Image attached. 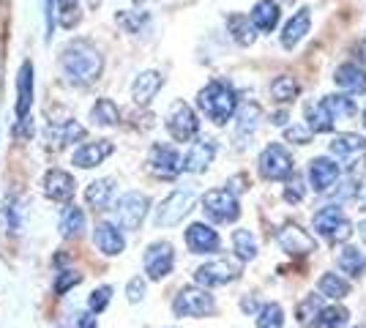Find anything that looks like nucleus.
Wrapping results in <instances>:
<instances>
[{
	"label": "nucleus",
	"instance_id": "1",
	"mask_svg": "<svg viewBox=\"0 0 366 328\" xmlns=\"http://www.w3.org/2000/svg\"><path fill=\"white\" fill-rule=\"evenodd\" d=\"M63 77L76 88H88L104 71V55L88 39H71L61 52Z\"/></svg>",
	"mask_w": 366,
	"mask_h": 328
},
{
	"label": "nucleus",
	"instance_id": "2",
	"mask_svg": "<svg viewBox=\"0 0 366 328\" xmlns=\"http://www.w3.org/2000/svg\"><path fill=\"white\" fill-rule=\"evenodd\" d=\"M197 104H199V109L208 115V121H214V124L222 126L232 118L238 99H235V91L229 88L227 82L214 79V82H208L197 94Z\"/></svg>",
	"mask_w": 366,
	"mask_h": 328
},
{
	"label": "nucleus",
	"instance_id": "3",
	"mask_svg": "<svg viewBox=\"0 0 366 328\" xmlns=\"http://www.w3.org/2000/svg\"><path fill=\"white\" fill-rule=\"evenodd\" d=\"M192 208H194V192L192 189H175L172 194H167L159 203L156 214H153V224L156 227H175L189 217Z\"/></svg>",
	"mask_w": 366,
	"mask_h": 328
},
{
	"label": "nucleus",
	"instance_id": "4",
	"mask_svg": "<svg viewBox=\"0 0 366 328\" xmlns=\"http://www.w3.org/2000/svg\"><path fill=\"white\" fill-rule=\"evenodd\" d=\"M151 200L142 192H126L115 203V222L121 230H139V224L148 217Z\"/></svg>",
	"mask_w": 366,
	"mask_h": 328
},
{
	"label": "nucleus",
	"instance_id": "5",
	"mask_svg": "<svg viewBox=\"0 0 366 328\" xmlns=\"http://www.w3.org/2000/svg\"><path fill=\"white\" fill-rule=\"evenodd\" d=\"M172 312L178 317H205L216 312L214 296L199 287H183L172 301Z\"/></svg>",
	"mask_w": 366,
	"mask_h": 328
},
{
	"label": "nucleus",
	"instance_id": "6",
	"mask_svg": "<svg viewBox=\"0 0 366 328\" xmlns=\"http://www.w3.org/2000/svg\"><path fill=\"white\" fill-rule=\"evenodd\" d=\"M202 211L205 217L214 219V222H235L241 217V205H238V197L229 192V189H211L205 197H202Z\"/></svg>",
	"mask_w": 366,
	"mask_h": 328
},
{
	"label": "nucleus",
	"instance_id": "7",
	"mask_svg": "<svg viewBox=\"0 0 366 328\" xmlns=\"http://www.w3.org/2000/svg\"><path fill=\"white\" fill-rule=\"evenodd\" d=\"M331 154L336 156V161L347 164L352 172L366 167V140L358 134H336L331 140Z\"/></svg>",
	"mask_w": 366,
	"mask_h": 328
},
{
	"label": "nucleus",
	"instance_id": "8",
	"mask_svg": "<svg viewBox=\"0 0 366 328\" xmlns=\"http://www.w3.org/2000/svg\"><path fill=\"white\" fill-rule=\"evenodd\" d=\"M244 274V266L235 263V260H214V263H205L194 271V282L202 287H222L229 284Z\"/></svg>",
	"mask_w": 366,
	"mask_h": 328
},
{
	"label": "nucleus",
	"instance_id": "9",
	"mask_svg": "<svg viewBox=\"0 0 366 328\" xmlns=\"http://www.w3.org/2000/svg\"><path fill=\"white\" fill-rule=\"evenodd\" d=\"M167 131L172 134V140L178 142H189L192 137H197L199 131L197 112L189 107L186 101H175L169 107V115H167Z\"/></svg>",
	"mask_w": 366,
	"mask_h": 328
},
{
	"label": "nucleus",
	"instance_id": "10",
	"mask_svg": "<svg viewBox=\"0 0 366 328\" xmlns=\"http://www.w3.org/2000/svg\"><path fill=\"white\" fill-rule=\"evenodd\" d=\"M145 274H148V279L153 282H162L164 277L172 274V268H175V249H172V244L167 241H156L148 247L145 252Z\"/></svg>",
	"mask_w": 366,
	"mask_h": 328
},
{
	"label": "nucleus",
	"instance_id": "11",
	"mask_svg": "<svg viewBox=\"0 0 366 328\" xmlns=\"http://www.w3.org/2000/svg\"><path fill=\"white\" fill-rule=\"evenodd\" d=\"M88 129L79 124V121H58V124H49L44 129V148L46 151H63L74 142L85 140Z\"/></svg>",
	"mask_w": 366,
	"mask_h": 328
},
{
	"label": "nucleus",
	"instance_id": "12",
	"mask_svg": "<svg viewBox=\"0 0 366 328\" xmlns=\"http://www.w3.org/2000/svg\"><path fill=\"white\" fill-rule=\"evenodd\" d=\"M315 230L325 238H331V241H347L352 235V224L339 208L328 205V208L315 214Z\"/></svg>",
	"mask_w": 366,
	"mask_h": 328
},
{
	"label": "nucleus",
	"instance_id": "13",
	"mask_svg": "<svg viewBox=\"0 0 366 328\" xmlns=\"http://www.w3.org/2000/svg\"><path fill=\"white\" fill-rule=\"evenodd\" d=\"M259 172L262 178L268 181H282V178H290L292 175V159L290 154L279 145V142H271L262 154H259Z\"/></svg>",
	"mask_w": 366,
	"mask_h": 328
},
{
	"label": "nucleus",
	"instance_id": "14",
	"mask_svg": "<svg viewBox=\"0 0 366 328\" xmlns=\"http://www.w3.org/2000/svg\"><path fill=\"white\" fill-rule=\"evenodd\" d=\"M41 192H44L46 200H52V203H69L76 194L74 175L52 167V170H46L44 178H41Z\"/></svg>",
	"mask_w": 366,
	"mask_h": 328
},
{
	"label": "nucleus",
	"instance_id": "15",
	"mask_svg": "<svg viewBox=\"0 0 366 328\" xmlns=\"http://www.w3.org/2000/svg\"><path fill=\"white\" fill-rule=\"evenodd\" d=\"M276 238H279V247L287 252V254H292V257H304V254L317 252L315 238L306 233V230H301L298 224H292V222H287V224L276 233Z\"/></svg>",
	"mask_w": 366,
	"mask_h": 328
},
{
	"label": "nucleus",
	"instance_id": "16",
	"mask_svg": "<svg viewBox=\"0 0 366 328\" xmlns=\"http://www.w3.org/2000/svg\"><path fill=\"white\" fill-rule=\"evenodd\" d=\"M148 164H151V170L156 172L159 178H175V175L183 170L181 154H178L172 145H164V142H156L151 148Z\"/></svg>",
	"mask_w": 366,
	"mask_h": 328
},
{
	"label": "nucleus",
	"instance_id": "17",
	"mask_svg": "<svg viewBox=\"0 0 366 328\" xmlns=\"http://www.w3.org/2000/svg\"><path fill=\"white\" fill-rule=\"evenodd\" d=\"M115 154V145L109 140H91V142H82L79 148L74 151L71 156V164L79 167V170H93L99 167L104 159H109Z\"/></svg>",
	"mask_w": 366,
	"mask_h": 328
},
{
	"label": "nucleus",
	"instance_id": "18",
	"mask_svg": "<svg viewBox=\"0 0 366 328\" xmlns=\"http://www.w3.org/2000/svg\"><path fill=\"white\" fill-rule=\"evenodd\" d=\"M33 107V63L25 61L16 71V121H31Z\"/></svg>",
	"mask_w": 366,
	"mask_h": 328
},
{
	"label": "nucleus",
	"instance_id": "19",
	"mask_svg": "<svg viewBox=\"0 0 366 328\" xmlns=\"http://www.w3.org/2000/svg\"><path fill=\"white\" fill-rule=\"evenodd\" d=\"M93 244H96V249L102 252V254H107V257H118L126 249V238L118 230V224H112V222H99L96 224Z\"/></svg>",
	"mask_w": 366,
	"mask_h": 328
},
{
	"label": "nucleus",
	"instance_id": "20",
	"mask_svg": "<svg viewBox=\"0 0 366 328\" xmlns=\"http://www.w3.org/2000/svg\"><path fill=\"white\" fill-rule=\"evenodd\" d=\"M186 244H189V249L194 252V254H211V252L222 247V238H219L214 227H208L202 222H194L186 230Z\"/></svg>",
	"mask_w": 366,
	"mask_h": 328
},
{
	"label": "nucleus",
	"instance_id": "21",
	"mask_svg": "<svg viewBox=\"0 0 366 328\" xmlns=\"http://www.w3.org/2000/svg\"><path fill=\"white\" fill-rule=\"evenodd\" d=\"M162 85H164V77H162L159 71H142V74L134 79V85H132V99H134V104H137V107H148L153 101V96L162 91Z\"/></svg>",
	"mask_w": 366,
	"mask_h": 328
},
{
	"label": "nucleus",
	"instance_id": "22",
	"mask_svg": "<svg viewBox=\"0 0 366 328\" xmlns=\"http://www.w3.org/2000/svg\"><path fill=\"white\" fill-rule=\"evenodd\" d=\"M216 156V145L211 140H197L192 148H189V154L183 156V170L186 172H205L208 170V164L214 161Z\"/></svg>",
	"mask_w": 366,
	"mask_h": 328
},
{
	"label": "nucleus",
	"instance_id": "23",
	"mask_svg": "<svg viewBox=\"0 0 366 328\" xmlns=\"http://www.w3.org/2000/svg\"><path fill=\"white\" fill-rule=\"evenodd\" d=\"M336 178H339V164L336 161H331V159L325 156L312 159V164H309V181H312L315 192H325Z\"/></svg>",
	"mask_w": 366,
	"mask_h": 328
},
{
	"label": "nucleus",
	"instance_id": "24",
	"mask_svg": "<svg viewBox=\"0 0 366 328\" xmlns=\"http://www.w3.org/2000/svg\"><path fill=\"white\" fill-rule=\"evenodd\" d=\"M334 79L336 85L342 91H347V94H364L366 91V71L361 66H355V63H342L336 69Z\"/></svg>",
	"mask_w": 366,
	"mask_h": 328
},
{
	"label": "nucleus",
	"instance_id": "25",
	"mask_svg": "<svg viewBox=\"0 0 366 328\" xmlns=\"http://www.w3.org/2000/svg\"><path fill=\"white\" fill-rule=\"evenodd\" d=\"M115 197V181L112 178H99L85 189V205L93 211H104Z\"/></svg>",
	"mask_w": 366,
	"mask_h": 328
},
{
	"label": "nucleus",
	"instance_id": "26",
	"mask_svg": "<svg viewBox=\"0 0 366 328\" xmlns=\"http://www.w3.org/2000/svg\"><path fill=\"white\" fill-rule=\"evenodd\" d=\"M279 16H282V11H279V6H276L274 0H259L257 6L252 9L249 19H252V28L271 33L279 25Z\"/></svg>",
	"mask_w": 366,
	"mask_h": 328
},
{
	"label": "nucleus",
	"instance_id": "27",
	"mask_svg": "<svg viewBox=\"0 0 366 328\" xmlns=\"http://www.w3.org/2000/svg\"><path fill=\"white\" fill-rule=\"evenodd\" d=\"M58 230L63 238H79L85 230V211L76 208V205H66L58 219Z\"/></svg>",
	"mask_w": 366,
	"mask_h": 328
},
{
	"label": "nucleus",
	"instance_id": "28",
	"mask_svg": "<svg viewBox=\"0 0 366 328\" xmlns=\"http://www.w3.org/2000/svg\"><path fill=\"white\" fill-rule=\"evenodd\" d=\"M309 25H312V14H309V9H301V11L287 22V28L282 33V44L287 49H292L304 39L306 33H309Z\"/></svg>",
	"mask_w": 366,
	"mask_h": 328
},
{
	"label": "nucleus",
	"instance_id": "29",
	"mask_svg": "<svg viewBox=\"0 0 366 328\" xmlns=\"http://www.w3.org/2000/svg\"><path fill=\"white\" fill-rule=\"evenodd\" d=\"M306 121H309V131H331L334 129V115L325 107V101H309L306 104Z\"/></svg>",
	"mask_w": 366,
	"mask_h": 328
},
{
	"label": "nucleus",
	"instance_id": "30",
	"mask_svg": "<svg viewBox=\"0 0 366 328\" xmlns=\"http://www.w3.org/2000/svg\"><path fill=\"white\" fill-rule=\"evenodd\" d=\"M91 121L96 126H104V129H107V126H118L121 109H118V104H115L112 99H99L91 109Z\"/></svg>",
	"mask_w": 366,
	"mask_h": 328
},
{
	"label": "nucleus",
	"instance_id": "31",
	"mask_svg": "<svg viewBox=\"0 0 366 328\" xmlns=\"http://www.w3.org/2000/svg\"><path fill=\"white\" fill-rule=\"evenodd\" d=\"M227 31L232 33V39H235L241 47H249V44L254 41V28H252V22H249L246 14H229Z\"/></svg>",
	"mask_w": 366,
	"mask_h": 328
},
{
	"label": "nucleus",
	"instance_id": "32",
	"mask_svg": "<svg viewBox=\"0 0 366 328\" xmlns=\"http://www.w3.org/2000/svg\"><path fill=\"white\" fill-rule=\"evenodd\" d=\"M3 219H6V227H9V233L11 235L22 233L25 211H22V200H19V197H14V194H9V197H6V205H3Z\"/></svg>",
	"mask_w": 366,
	"mask_h": 328
},
{
	"label": "nucleus",
	"instance_id": "33",
	"mask_svg": "<svg viewBox=\"0 0 366 328\" xmlns=\"http://www.w3.org/2000/svg\"><path fill=\"white\" fill-rule=\"evenodd\" d=\"M339 268L345 274H350V277H358L366 268V254L361 249H355V247H345L339 252Z\"/></svg>",
	"mask_w": 366,
	"mask_h": 328
},
{
	"label": "nucleus",
	"instance_id": "34",
	"mask_svg": "<svg viewBox=\"0 0 366 328\" xmlns=\"http://www.w3.org/2000/svg\"><path fill=\"white\" fill-rule=\"evenodd\" d=\"M55 16L63 28H74L76 22L82 19L79 11V0H55Z\"/></svg>",
	"mask_w": 366,
	"mask_h": 328
},
{
	"label": "nucleus",
	"instance_id": "35",
	"mask_svg": "<svg viewBox=\"0 0 366 328\" xmlns=\"http://www.w3.org/2000/svg\"><path fill=\"white\" fill-rule=\"evenodd\" d=\"M232 247H235L241 260H254L257 257V241L249 230H235L232 233Z\"/></svg>",
	"mask_w": 366,
	"mask_h": 328
},
{
	"label": "nucleus",
	"instance_id": "36",
	"mask_svg": "<svg viewBox=\"0 0 366 328\" xmlns=\"http://www.w3.org/2000/svg\"><path fill=\"white\" fill-rule=\"evenodd\" d=\"M320 293L325 298H345L350 296V282H345L336 274H325L320 279Z\"/></svg>",
	"mask_w": 366,
	"mask_h": 328
},
{
	"label": "nucleus",
	"instance_id": "37",
	"mask_svg": "<svg viewBox=\"0 0 366 328\" xmlns=\"http://www.w3.org/2000/svg\"><path fill=\"white\" fill-rule=\"evenodd\" d=\"M350 320V312L345 307H328V309H320L317 314V326L320 328H345Z\"/></svg>",
	"mask_w": 366,
	"mask_h": 328
},
{
	"label": "nucleus",
	"instance_id": "38",
	"mask_svg": "<svg viewBox=\"0 0 366 328\" xmlns=\"http://www.w3.org/2000/svg\"><path fill=\"white\" fill-rule=\"evenodd\" d=\"M271 96H274L276 101H292L298 96V82L287 77V74H282V77H276L271 82Z\"/></svg>",
	"mask_w": 366,
	"mask_h": 328
},
{
	"label": "nucleus",
	"instance_id": "39",
	"mask_svg": "<svg viewBox=\"0 0 366 328\" xmlns=\"http://www.w3.org/2000/svg\"><path fill=\"white\" fill-rule=\"evenodd\" d=\"M259 104H244L241 107V112H238V134H252L254 129H257V124H259Z\"/></svg>",
	"mask_w": 366,
	"mask_h": 328
},
{
	"label": "nucleus",
	"instance_id": "40",
	"mask_svg": "<svg viewBox=\"0 0 366 328\" xmlns=\"http://www.w3.org/2000/svg\"><path fill=\"white\" fill-rule=\"evenodd\" d=\"M320 298L322 296H306L304 301H301V304H298V323H301V326H312V323H315V320H317V314H320Z\"/></svg>",
	"mask_w": 366,
	"mask_h": 328
},
{
	"label": "nucleus",
	"instance_id": "41",
	"mask_svg": "<svg viewBox=\"0 0 366 328\" xmlns=\"http://www.w3.org/2000/svg\"><path fill=\"white\" fill-rule=\"evenodd\" d=\"M257 328H285V312L279 304H265L259 309Z\"/></svg>",
	"mask_w": 366,
	"mask_h": 328
},
{
	"label": "nucleus",
	"instance_id": "42",
	"mask_svg": "<svg viewBox=\"0 0 366 328\" xmlns=\"http://www.w3.org/2000/svg\"><path fill=\"white\" fill-rule=\"evenodd\" d=\"M109 301H112V287H109V284H102V287H96L91 296H88V309H91L93 314H102L109 307Z\"/></svg>",
	"mask_w": 366,
	"mask_h": 328
},
{
	"label": "nucleus",
	"instance_id": "43",
	"mask_svg": "<svg viewBox=\"0 0 366 328\" xmlns=\"http://www.w3.org/2000/svg\"><path fill=\"white\" fill-rule=\"evenodd\" d=\"M322 101H325V107L331 109L334 121L339 115H352L355 112V104H352V99H347V96H325Z\"/></svg>",
	"mask_w": 366,
	"mask_h": 328
},
{
	"label": "nucleus",
	"instance_id": "44",
	"mask_svg": "<svg viewBox=\"0 0 366 328\" xmlns=\"http://www.w3.org/2000/svg\"><path fill=\"white\" fill-rule=\"evenodd\" d=\"M79 282H82V274H76L71 268H69V271H58L55 284H52V287H55V296H66V293H69L71 287H76Z\"/></svg>",
	"mask_w": 366,
	"mask_h": 328
},
{
	"label": "nucleus",
	"instance_id": "45",
	"mask_svg": "<svg viewBox=\"0 0 366 328\" xmlns=\"http://www.w3.org/2000/svg\"><path fill=\"white\" fill-rule=\"evenodd\" d=\"M118 22H121L126 31L137 33L139 25H145V22H148V14H145V11H142V14H129V11H121V14H118Z\"/></svg>",
	"mask_w": 366,
	"mask_h": 328
},
{
	"label": "nucleus",
	"instance_id": "46",
	"mask_svg": "<svg viewBox=\"0 0 366 328\" xmlns=\"http://www.w3.org/2000/svg\"><path fill=\"white\" fill-rule=\"evenodd\" d=\"M126 296H129V301H132V304H139V301L145 298V279L134 277V279L126 284Z\"/></svg>",
	"mask_w": 366,
	"mask_h": 328
},
{
	"label": "nucleus",
	"instance_id": "47",
	"mask_svg": "<svg viewBox=\"0 0 366 328\" xmlns=\"http://www.w3.org/2000/svg\"><path fill=\"white\" fill-rule=\"evenodd\" d=\"M285 137L290 142H298V145H306L309 142V129H301V126H290L287 131H285Z\"/></svg>",
	"mask_w": 366,
	"mask_h": 328
},
{
	"label": "nucleus",
	"instance_id": "48",
	"mask_svg": "<svg viewBox=\"0 0 366 328\" xmlns=\"http://www.w3.org/2000/svg\"><path fill=\"white\" fill-rule=\"evenodd\" d=\"M304 197V189H301V181L298 178H292V184L287 187V192H285V200L287 203H298Z\"/></svg>",
	"mask_w": 366,
	"mask_h": 328
},
{
	"label": "nucleus",
	"instance_id": "49",
	"mask_svg": "<svg viewBox=\"0 0 366 328\" xmlns=\"http://www.w3.org/2000/svg\"><path fill=\"white\" fill-rule=\"evenodd\" d=\"M76 328H99V326H96V317H93V314H82V317L76 320Z\"/></svg>",
	"mask_w": 366,
	"mask_h": 328
},
{
	"label": "nucleus",
	"instance_id": "50",
	"mask_svg": "<svg viewBox=\"0 0 366 328\" xmlns=\"http://www.w3.org/2000/svg\"><path fill=\"white\" fill-rule=\"evenodd\" d=\"M274 124L276 126H285V124H287V112H276V115H274Z\"/></svg>",
	"mask_w": 366,
	"mask_h": 328
},
{
	"label": "nucleus",
	"instance_id": "51",
	"mask_svg": "<svg viewBox=\"0 0 366 328\" xmlns=\"http://www.w3.org/2000/svg\"><path fill=\"white\" fill-rule=\"evenodd\" d=\"M358 233H361V238L366 241V222H361V224H358Z\"/></svg>",
	"mask_w": 366,
	"mask_h": 328
},
{
	"label": "nucleus",
	"instance_id": "52",
	"mask_svg": "<svg viewBox=\"0 0 366 328\" xmlns=\"http://www.w3.org/2000/svg\"><path fill=\"white\" fill-rule=\"evenodd\" d=\"M358 328H366V323H364V326H358Z\"/></svg>",
	"mask_w": 366,
	"mask_h": 328
},
{
	"label": "nucleus",
	"instance_id": "53",
	"mask_svg": "<svg viewBox=\"0 0 366 328\" xmlns=\"http://www.w3.org/2000/svg\"><path fill=\"white\" fill-rule=\"evenodd\" d=\"M364 118H366V115H364Z\"/></svg>",
	"mask_w": 366,
	"mask_h": 328
}]
</instances>
